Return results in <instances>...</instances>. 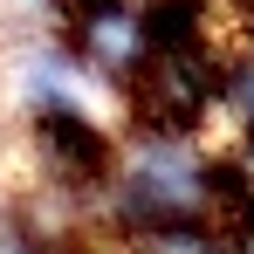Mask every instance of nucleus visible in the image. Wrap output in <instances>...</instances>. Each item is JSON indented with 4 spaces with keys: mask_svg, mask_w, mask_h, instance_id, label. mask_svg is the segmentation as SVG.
<instances>
[{
    "mask_svg": "<svg viewBox=\"0 0 254 254\" xmlns=\"http://www.w3.org/2000/svg\"><path fill=\"white\" fill-rule=\"evenodd\" d=\"M220 117H234L241 137L254 130V48H241L234 62H220Z\"/></svg>",
    "mask_w": 254,
    "mask_h": 254,
    "instance_id": "nucleus-1",
    "label": "nucleus"
}]
</instances>
